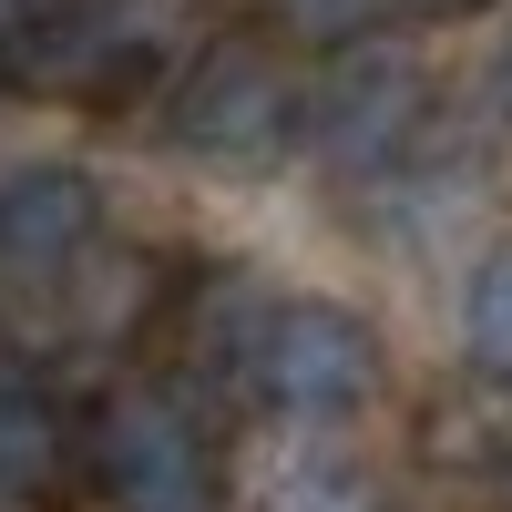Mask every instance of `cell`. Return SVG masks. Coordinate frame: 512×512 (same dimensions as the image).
I'll list each match as a JSON object with an SVG mask.
<instances>
[{"label":"cell","mask_w":512,"mask_h":512,"mask_svg":"<svg viewBox=\"0 0 512 512\" xmlns=\"http://www.w3.org/2000/svg\"><path fill=\"white\" fill-rule=\"evenodd\" d=\"M82 482L113 512H226V451L175 379H113L82 410Z\"/></svg>","instance_id":"1"},{"label":"cell","mask_w":512,"mask_h":512,"mask_svg":"<svg viewBox=\"0 0 512 512\" xmlns=\"http://www.w3.org/2000/svg\"><path fill=\"white\" fill-rule=\"evenodd\" d=\"M164 134L175 154L205 164H267L287 144H308V82H297L277 31H216L164 93Z\"/></svg>","instance_id":"2"},{"label":"cell","mask_w":512,"mask_h":512,"mask_svg":"<svg viewBox=\"0 0 512 512\" xmlns=\"http://www.w3.org/2000/svg\"><path fill=\"white\" fill-rule=\"evenodd\" d=\"M379 379H390V349H379V328L349 297H277L256 318V349H246L236 390H256L287 420H359L379 400Z\"/></svg>","instance_id":"3"},{"label":"cell","mask_w":512,"mask_h":512,"mask_svg":"<svg viewBox=\"0 0 512 512\" xmlns=\"http://www.w3.org/2000/svg\"><path fill=\"white\" fill-rule=\"evenodd\" d=\"M420 123H431V62L400 52V41L328 52V72L308 82V154L328 175H390V164H410Z\"/></svg>","instance_id":"4"},{"label":"cell","mask_w":512,"mask_h":512,"mask_svg":"<svg viewBox=\"0 0 512 512\" xmlns=\"http://www.w3.org/2000/svg\"><path fill=\"white\" fill-rule=\"evenodd\" d=\"M164 52H175L164 0H62L11 52V72L31 93H62V103H123L134 82L164 72Z\"/></svg>","instance_id":"5"},{"label":"cell","mask_w":512,"mask_h":512,"mask_svg":"<svg viewBox=\"0 0 512 512\" xmlns=\"http://www.w3.org/2000/svg\"><path fill=\"white\" fill-rule=\"evenodd\" d=\"M93 246H103V185L82 164H21V175H0V277L62 287Z\"/></svg>","instance_id":"6"},{"label":"cell","mask_w":512,"mask_h":512,"mask_svg":"<svg viewBox=\"0 0 512 512\" xmlns=\"http://www.w3.org/2000/svg\"><path fill=\"white\" fill-rule=\"evenodd\" d=\"M82 482V420L62 410L52 369L0 338V512H52Z\"/></svg>","instance_id":"7"},{"label":"cell","mask_w":512,"mask_h":512,"mask_svg":"<svg viewBox=\"0 0 512 512\" xmlns=\"http://www.w3.org/2000/svg\"><path fill=\"white\" fill-rule=\"evenodd\" d=\"M410 451H420V472H441V482L502 492V472H512V379L502 369L441 379V390L420 400V420H410Z\"/></svg>","instance_id":"8"},{"label":"cell","mask_w":512,"mask_h":512,"mask_svg":"<svg viewBox=\"0 0 512 512\" xmlns=\"http://www.w3.org/2000/svg\"><path fill=\"white\" fill-rule=\"evenodd\" d=\"M62 308H72V338H93V349H134V338L164 318V267H154L144 246L103 236V246L62 277Z\"/></svg>","instance_id":"9"},{"label":"cell","mask_w":512,"mask_h":512,"mask_svg":"<svg viewBox=\"0 0 512 512\" xmlns=\"http://www.w3.org/2000/svg\"><path fill=\"white\" fill-rule=\"evenodd\" d=\"M461 349H472V369L512 379V236L482 246L472 277H461Z\"/></svg>","instance_id":"10"},{"label":"cell","mask_w":512,"mask_h":512,"mask_svg":"<svg viewBox=\"0 0 512 512\" xmlns=\"http://www.w3.org/2000/svg\"><path fill=\"white\" fill-rule=\"evenodd\" d=\"M267 21L287 52H359V41H379L390 0H267Z\"/></svg>","instance_id":"11"},{"label":"cell","mask_w":512,"mask_h":512,"mask_svg":"<svg viewBox=\"0 0 512 512\" xmlns=\"http://www.w3.org/2000/svg\"><path fill=\"white\" fill-rule=\"evenodd\" d=\"M267 512H400V502H390V482L369 461H287Z\"/></svg>","instance_id":"12"},{"label":"cell","mask_w":512,"mask_h":512,"mask_svg":"<svg viewBox=\"0 0 512 512\" xmlns=\"http://www.w3.org/2000/svg\"><path fill=\"white\" fill-rule=\"evenodd\" d=\"M52 11H62V0H0V52H21V41L52 21Z\"/></svg>","instance_id":"13"},{"label":"cell","mask_w":512,"mask_h":512,"mask_svg":"<svg viewBox=\"0 0 512 512\" xmlns=\"http://www.w3.org/2000/svg\"><path fill=\"white\" fill-rule=\"evenodd\" d=\"M390 11H410V21H472V11H492V0H390Z\"/></svg>","instance_id":"14"},{"label":"cell","mask_w":512,"mask_h":512,"mask_svg":"<svg viewBox=\"0 0 512 512\" xmlns=\"http://www.w3.org/2000/svg\"><path fill=\"white\" fill-rule=\"evenodd\" d=\"M502 512H512V472H502Z\"/></svg>","instance_id":"15"}]
</instances>
